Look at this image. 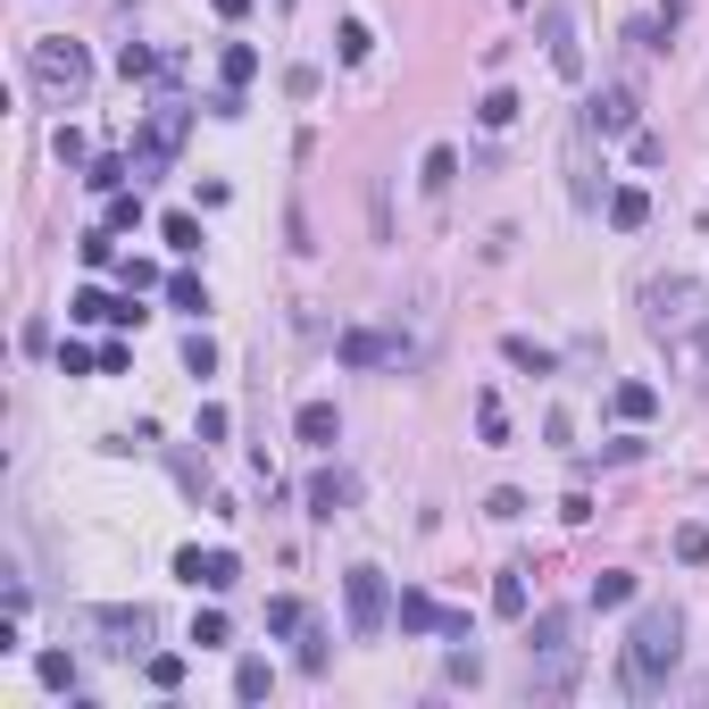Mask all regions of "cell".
<instances>
[{
    "instance_id": "obj_35",
    "label": "cell",
    "mask_w": 709,
    "mask_h": 709,
    "mask_svg": "<svg viewBox=\"0 0 709 709\" xmlns=\"http://www.w3.org/2000/svg\"><path fill=\"white\" fill-rule=\"evenodd\" d=\"M676 560H685V568H709V526H676Z\"/></svg>"
},
{
    "instance_id": "obj_9",
    "label": "cell",
    "mask_w": 709,
    "mask_h": 709,
    "mask_svg": "<svg viewBox=\"0 0 709 709\" xmlns=\"http://www.w3.org/2000/svg\"><path fill=\"white\" fill-rule=\"evenodd\" d=\"M535 34H542V51H551V67H560L568 84H584V42H576V18H568L560 0H551V9L535 18Z\"/></svg>"
},
{
    "instance_id": "obj_26",
    "label": "cell",
    "mask_w": 709,
    "mask_h": 709,
    "mask_svg": "<svg viewBox=\"0 0 709 709\" xmlns=\"http://www.w3.org/2000/svg\"><path fill=\"white\" fill-rule=\"evenodd\" d=\"M34 676H42L51 692H67V701H75V652H42V659H34Z\"/></svg>"
},
{
    "instance_id": "obj_43",
    "label": "cell",
    "mask_w": 709,
    "mask_h": 709,
    "mask_svg": "<svg viewBox=\"0 0 709 709\" xmlns=\"http://www.w3.org/2000/svg\"><path fill=\"white\" fill-rule=\"evenodd\" d=\"M93 368H100V359L84 351V342H59V375H93Z\"/></svg>"
},
{
    "instance_id": "obj_16",
    "label": "cell",
    "mask_w": 709,
    "mask_h": 709,
    "mask_svg": "<svg viewBox=\"0 0 709 709\" xmlns=\"http://www.w3.org/2000/svg\"><path fill=\"white\" fill-rule=\"evenodd\" d=\"M610 225H617V234H643V225H652V192H643V184H617L610 192Z\"/></svg>"
},
{
    "instance_id": "obj_18",
    "label": "cell",
    "mask_w": 709,
    "mask_h": 709,
    "mask_svg": "<svg viewBox=\"0 0 709 709\" xmlns=\"http://www.w3.org/2000/svg\"><path fill=\"white\" fill-rule=\"evenodd\" d=\"M493 617H518L526 626V568H501V576H493Z\"/></svg>"
},
{
    "instance_id": "obj_32",
    "label": "cell",
    "mask_w": 709,
    "mask_h": 709,
    "mask_svg": "<svg viewBox=\"0 0 709 709\" xmlns=\"http://www.w3.org/2000/svg\"><path fill=\"white\" fill-rule=\"evenodd\" d=\"M159 234H168V251H201V218H184V209H168Z\"/></svg>"
},
{
    "instance_id": "obj_33",
    "label": "cell",
    "mask_w": 709,
    "mask_h": 709,
    "mask_svg": "<svg viewBox=\"0 0 709 709\" xmlns=\"http://www.w3.org/2000/svg\"><path fill=\"white\" fill-rule=\"evenodd\" d=\"M75 251H84V267H117V225H93Z\"/></svg>"
},
{
    "instance_id": "obj_13",
    "label": "cell",
    "mask_w": 709,
    "mask_h": 709,
    "mask_svg": "<svg viewBox=\"0 0 709 709\" xmlns=\"http://www.w3.org/2000/svg\"><path fill=\"white\" fill-rule=\"evenodd\" d=\"M635 109H643V100H635V84H601V100H593L584 117H593V126H601V142H610V134H635Z\"/></svg>"
},
{
    "instance_id": "obj_10",
    "label": "cell",
    "mask_w": 709,
    "mask_h": 709,
    "mask_svg": "<svg viewBox=\"0 0 709 709\" xmlns=\"http://www.w3.org/2000/svg\"><path fill=\"white\" fill-rule=\"evenodd\" d=\"M176 576H184L192 593H234L243 560H234V551H201V542H192V551H176Z\"/></svg>"
},
{
    "instance_id": "obj_15",
    "label": "cell",
    "mask_w": 709,
    "mask_h": 709,
    "mask_svg": "<svg viewBox=\"0 0 709 709\" xmlns=\"http://www.w3.org/2000/svg\"><path fill=\"white\" fill-rule=\"evenodd\" d=\"M342 509H351V476H342V467H318V476H309V518H342Z\"/></svg>"
},
{
    "instance_id": "obj_24",
    "label": "cell",
    "mask_w": 709,
    "mask_h": 709,
    "mask_svg": "<svg viewBox=\"0 0 709 709\" xmlns=\"http://www.w3.org/2000/svg\"><path fill=\"white\" fill-rule=\"evenodd\" d=\"M335 51H342V67H368L375 34H368V25H359V18H342V25H335Z\"/></svg>"
},
{
    "instance_id": "obj_31",
    "label": "cell",
    "mask_w": 709,
    "mask_h": 709,
    "mask_svg": "<svg viewBox=\"0 0 709 709\" xmlns=\"http://www.w3.org/2000/svg\"><path fill=\"white\" fill-rule=\"evenodd\" d=\"M526 685H535V692H568V685H576V652H568V659H542Z\"/></svg>"
},
{
    "instance_id": "obj_29",
    "label": "cell",
    "mask_w": 709,
    "mask_h": 709,
    "mask_svg": "<svg viewBox=\"0 0 709 709\" xmlns=\"http://www.w3.org/2000/svg\"><path fill=\"white\" fill-rule=\"evenodd\" d=\"M518 109H526V100L509 93V84H493V93H485V109H476V117H485V126L501 134V126H518Z\"/></svg>"
},
{
    "instance_id": "obj_20",
    "label": "cell",
    "mask_w": 709,
    "mask_h": 709,
    "mask_svg": "<svg viewBox=\"0 0 709 709\" xmlns=\"http://www.w3.org/2000/svg\"><path fill=\"white\" fill-rule=\"evenodd\" d=\"M276 692V668L267 659H234V701H267Z\"/></svg>"
},
{
    "instance_id": "obj_17",
    "label": "cell",
    "mask_w": 709,
    "mask_h": 709,
    "mask_svg": "<svg viewBox=\"0 0 709 709\" xmlns=\"http://www.w3.org/2000/svg\"><path fill=\"white\" fill-rule=\"evenodd\" d=\"M417 184H426L434 201H443V192L459 184V150H451V142H434V150H426V168H417Z\"/></svg>"
},
{
    "instance_id": "obj_23",
    "label": "cell",
    "mask_w": 709,
    "mask_h": 709,
    "mask_svg": "<svg viewBox=\"0 0 709 709\" xmlns=\"http://www.w3.org/2000/svg\"><path fill=\"white\" fill-rule=\"evenodd\" d=\"M626 601H635V576H626V568H601L593 576V610H626Z\"/></svg>"
},
{
    "instance_id": "obj_21",
    "label": "cell",
    "mask_w": 709,
    "mask_h": 709,
    "mask_svg": "<svg viewBox=\"0 0 709 709\" xmlns=\"http://www.w3.org/2000/svg\"><path fill=\"white\" fill-rule=\"evenodd\" d=\"M501 359H509V368H535V375H551V368H560V359L542 351L535 335H501Z\"/></svg>"
},
{
    "instance_id": "obj_14",
    "label": "cell",
    "mask_w": 709,
    "mask_h": 709,
    "mask_svg": "<svg viewBox=\"0 0 709 709\" xmlns=\"http://www.w3.org/2000/svg\"><path fill=\"white\" fill-rule=\"evenodd\" d=\"M293 434H300L309 451H335V443H342V417H335V401H300Z\"/></svg>"
},
{
    "instance_id": "obj_47",
    "label": "cell",
    "mask_w": 709,
    "mask_h": 709,
    "mask_svg": "<svg viewBox=\"0 0 709 709\" xmlns=\"http://www.w3.org/2000/svg\"><path fill=\"white\" fill-rule=\"evenodd\" d=\"M509 9H526V0H509Z\"/></svg>"
},
{
    "instance_id": "obj_36",
    "label": "cell",
    "mask_w": 709,
    "mask_h": 709,
    "mask_svg": "<svg viewBox=\"0 0 709 709\" xmlns=\"http://www.w3.org/2000/svg\"><path fill=\"white\" fill-rule=\"evenodd\" d=\"M117 67H126V84H134V75H168V59L142 51V42H126V51H117Z\"/></svg>"
},
{
    "instance_id": "obj_2",
    "label": "cell",
    "mask_w": 709,
    "mask_h": 709,
    "mask_svg": "<svg viewBox=\"0 0 709 709\" xmlns=\"http://www.w3.org/2000/svg\"><path fill=\"white\" fill-rule=\"evenodd\" d=\"M25 75H34V93L42 100H84V84H93V59H84V42H67V34H42V42H25Z\"/></svg>"
},
{
    "instance_id": "obj_25",
    "label": "cell",
    "mask_w": 709,
    "mask_h": 709,
    "mask_svg": "<svg viewBox=\"0 0 709 709\" xmlns=\"http://www.w3.org/2000/svg\"><path fill=\"white\" fill-rule=\"evenodd\" d=\"M218 75H225V84H234V93H243L251 75H260V51H251V42H225V59H218Z\"/></svg>"
},
{
    "instance_id": "obj_19",
    "label": "cell",
    "mask_w": 709,
    "mask_h": 709,
    "mask_svg": "<svg viewBox=\"0 0 709 709\" xmlns=\"http://www.w3.org/2000/svg\"><path fill=\"white\" fill-rule=\"evenodd\" d=\"M67 318H75V326H117V300L100 293V284H84V293L67 300Z\"/></svg>"
},
{
    "instance_id": "obj_12",
    "label": "cell",
    "mask_w": 709,
    "mask_h": 709,
    "mask_svg": "<svg viewBox=\"0 0 709 709\" xmlns=\"http://www.w3.org/2000/svg\"><path fill=\"white\" fill-rule=\"evenodd\" d=\"M568 635H576V617H568V610H542V617H526V652H535V659H568V652H576Z\"/></svg>"
},
{
    "instance_id": "obj_11",
    "label": "cell",
    "mask_w": 709,
    "mask_h": 709,
    "mask_svg": "<svg viewBox=\"0 0 709 709\" xmlns=\"http://www.w3.org/2000/svg\"><path fill=\"white\" fill-rule=\"evenodd\" d=\"M392 617H401V635H459L467 643V617H451L434 593H401V610H392Z\"/></svg>"
},
{
    "instance_id": "obj_1",
    "label": "cell",
    "mask_w": 709,
    "mask_h": 709,
    "mask_svg": "<svg viewBox=\"0 0 709 709\" xmlns=\"http://www.w3.org/2000/svg\"><path fill=\"white\" fill-rule=\"evenodd\" d=\"M676 659H685V610H676V601H652V610L626 626V692L652 701L676 676Z\"/></svg>"
},
{
    "instance_id": "obj_41",
    "label": "cell",
    "mask_w": 709,
    "mask_h": 709,
    "mask_svg": "<svg viewBox=\"0 0 709 709\" xmlns=\"http://www.w3.org/2000/svg\"><path fill=\"white\" fill-rule=\"evenodd\" d=\"M117 284H126V293H150V284H159V267H150V260H117Z\"/></svg>"
},
{
    "instance_id": "obj_7",
    "label": "cell",
    "mask_w": 709,
    "mask_h": 709,
    "mask_svg": "<svg viewBox=\"0 0 709 709\" xmlns=\"http://www.w3.org/2000/svg\"><path fill=\"white\" fill-rule=\"evenodd\" d=\"M643 318H652L659 335H685V326L701 318V284L692 276H659L652 293H643Z\"/></svg>"
},
{
    "instance_id": "obj_6",
    "label": "cell",
    "mask_w": 709,
    "mask_h": 709,
    "mask_svg": "<svg viewBox=\"0 0 709 709\" xmlns=\"http://www.w3.org/2000/svg\"><path fill=\"white\" fill-rule=\"evenodd\" d=\"M335 359H342V368H410L417 342H410V335H375V326H342V335H335Z\"/></svg>"
},
{
    "instance_id": "obj_30",
    "label": "cell",
    "mask_w": 709,
    "mask_h": 709,
    "mask_svg": "<svg viewBox=\"0 0 709 709\" xmlns=\"http://www.w3.org/2000/svg\"><path fill=\"white\" fill-rule=\"evenodd\" d=\"M300 626H309V610H300L293 593H276V601H267V635H300Z\"/></svg>"
},
{
    "instance_id": "obj_38",
    "label": "cell",
    "mask_w": 709,
    "mask_h": 709,
    "mask_svg": "<svg viewBox=\"0 0 709 709\" xmlns=\"http://www.w3.org/2000/svg\"><path fill=\"white\" fill-rule=\"evenodd\" d=\"M142 668H150V685H159V692H176V685H184V659H176V652H150Z\"/></svg>"
},
{
    "instance_id": "obj_28",
    "label": "cell",
    "mask_w": 709,
    "mask_h": 709,
    "mask_svg": "<svg viewBox=\"0 0 709 709\" xmlns=\"http://www.w3.org/2000/svg\"><path fill=\"white\" fill-rule=\"evenodd\" d=\"M126 176H134V159H117V150H100L84 184H93V192H126Z\"/></svg>"
},
{
    "instance_id": "obj_39",
    "label": "cell",
    "mask_w": 709,
    "mask_h": 709,
    "mask_svg": "<svg viewBox=\"0 0 709 709\" xmlns=\"http://www.w3.org/2000/svg\"><path fill=\"white\" fill-rule=\"evenodd\" d=\"M451 685H467V692H476V685H485V652H451Z\"/></svg>"
},
{
    "instance_id": "obj_34",
    "label": "cell",
    "mask_w": 709,
    "mask_h": 709,
    "mask_svg": "<svg viewBox=\"0 0 709 709\" xmlns=\"http://www.w3.org/2000/svg\"><path fill=\"white\" fill-rule=\"evenodd\" d=\"M192 643H201V652H218V643H234V626H225V610H201V617H192Z\"/></svg>"
},
{
    "instance_id": "obj_8",
    "label": "cell",
    "mask_w": 709,
    "mask_h": 709,
    "mask_svg": "<svg viewBox=\"0 0 709 709\" xmlns=\"http://www.w3.org/2000/svg\"><path fill=\"white\" fill-rule=\"evenodd\" d=\"M593 142H601V126L576 117V126H568V201H576V209H601V159H593Z\"/></svg>"
},
{
    "instance_id": "obj_5",
    "label": "cell",
    "mask_w": 709,
    "mask_h": 709,
    "mask_svg": "<svg viewBox=\"0 0 709 709\" xmlns=\"http://www.w3.org/2000/svg\"><path fill=\"white\" fill-rule=\"evenodd\" d=\"M342 617H351V635H359V643L384 635V617H392L384 568H351V576H342Z\"/></svg>"
},
{
    "instance_id": "obj_42",
    "label": "cell",
    "mask_w": 709,
    "mask_h": 709,
    "mask_svg": "<svg viewBox=\"0 0 709 709\" xmlns=\"http://www.w3.org/2000/svg\"><path fill=\"white\" fill-rule=\"evenodd\" d=\"M184 368L209 375V368H218V342H209V335H184Z\"/></svg>"
},
{
    "instance_id": "obj_4",
    "label": "cell",
    "mask_w": 709,
    "mask_h": 709,
    "mask_svg": "<svg viewBox=\"0 0 709 709\" xmlns=\"http://www.w3.org/2000/svg\"><path fill=\"white\" fill-rule=\"evenodd\" d=\"M84 626H93V643L109 659H150V610H142V601H134V610H126V601H109V610H93Z\"/></svg>"
},
{
    "instance_id": "obj_37",
    "label": "cell",
    "mask_w": 709,
    "mask_h": 709,
    "mask_svg": "<svg viewBox=\"0 0 709 709\" xmlns=\"http://www.w3.org/2000/svg\"><path fill=\"white\" fill-rule=\"evenodd\" d=\"M168 300H176V309H192V318H201V309H209V284H201V276H168Z\"/></svg>"
},
{
    "instance_id": "obj_27",
    "label": "cell",
    "mask_w": 709,
    "mask_h": 709,
    "mask_svg": "<svg viewBox=\"0 0 709 709\" xmlns=\"http://www.w3.org/2000/svg\"><path fill=\"white\" fill-rule=\"evenodd\" d=\"M476 434H485V443H509V410H501V392H476Z\"/></svg>"
},
{
    "instance_id": "obj_46",
    "label": "cell",
    "mask_w": 709,
    "mask_h": 709,
    "mask_svg": "<svg viewBox=\"0 0 709 709\" xmlns=\"http://www.w3.org/2000/svg\"><path fill=\"white\" fill-rule=\"evenodd\" d=\"M692 359H709V326H701V335H692Z\"/></svg>"
},
{
    "instance_id": "obj_45",
    "label": "cell",
    "mask_w": 709,
    "mask_h": 709,
    "mask_svg": "<svg viewBox=\"0 0 709 709\" xmlns=\"http://www.w3.org/2000/svg\"><path fill=\"white\" fill-rule=\"evenodd\" d=\"M218 18H251V0H218Z\"/></svg>"
},
{
    "instance_id": "obj_44",
    "label": "cell",
    "mask_w": 709,
    "mask_h": 709,
    "mask_svg": "<svg viewBox=\"0 0 709 709\" xmlns=\"http://www.w3.org/2000/svg\"><path fill=\"white\" fill-rule=\"evenodd\" d=\"M300 668H309V676L326 668V635H318V626H300Z\"/></svg>"
},
{
    "instance_id": "obj_40",
    "label": "cell",
    "mask_w": 709,
    "mask_h": 709,
    "mask_svg": "<svg viewBox=\"0 0 709 709\" xmlns=\"http://www.w3.org/2000/svg\"><path fill=\"white\" fill-rule=\"evenodd\" d=\"M109 225L134 234V225H142V192H109Z\"/></svg>"
},
{
    "instance_id": "obj_22",
    "label": "cell",
    "mask_w": 709,
    "mask_h": 709,
    "mask_svg": "<svg viewBox=\"0 0 709 709\" xmlns=\"http://www.w3.org/2000/svg\"><path fill=\"white\" fill-rule=\"evenodd\" d=\"M610 410L626 417V426H643V417L659 410V392H652V384H617V392H610Z\"/></svg>"
},
{
    "instance_id": "obj_3",
    "label": "cell",
    "mask_w": 709,
    "mask_h": 709,
    "mask_svg": "<svg viewBox=\"0 0 709 709\" xmlns=\"http://www.w3.org/2000/svg\"><path fill=\"white\" fill-rule=\"evenodd\" d=\"M184 134H192V109H184V100H159V109L142 117V134H134V184H142V176H159V168H176Z\"/></svg>"
}]
</instances>
